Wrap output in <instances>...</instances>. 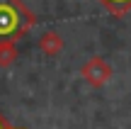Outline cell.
<instances>
[{
	"label": "cell",
	"instance_id": "obj_1",
	"mask_svg": "<svg viewBox=\"0 0 131 129\" xmlns=\"http://www.w3.org/2000/svg\"><path fill=\"white\" fill-rule=\"evenodd\" d=\"M32 24V15L19 0H0V44L19 39Z\"/></svg>",
	"mask_w": 131,
	"mask_h": 129
},
{
	"label": "cell",
	"instance_id": "obj_2",
	"mask_svg": "<svg viewBox=\"0 0 131 129\" xmlns=\"http://www.w3.org/2000/svg\"><path fill=\"white\" fill-rule=\"evenodd\" d=\"M104 5H107L109 10H114V12H124V10L131 7V0H102Z\"/></svg>",
	"mask_w": 131,
	"mask_h": 129
},
{
	"label": "cell",
	"instance_id": "obj_3",
	"mask_svg": "<svg viewBox=\"0 0 131 129\" xmlns=\"http://www.w3.org/2000/svg\"><path fill=\"white\" fill-rule=\"evenodd\" d=\"M0 129H12V127H7V124H5V120L0 117Z\"/></svg>",
	"mask_w": 131,
	"mask_h": 129
}]
</instances>
